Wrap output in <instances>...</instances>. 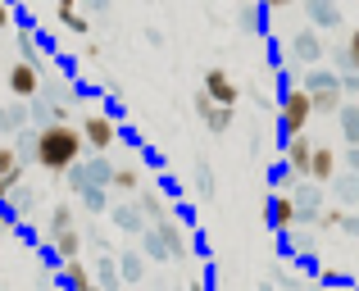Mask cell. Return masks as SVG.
I'll use <instances>...</instances> for the list:
<instances>
[{"label": "cell", "instance_id": "1", "mask_svg": "<svg viewBox=\"0 0 359 291\" xmlns=\"http://www.w3.org/2000/svg\"><path fill=\"white\" fill-rule=\"evenodd\" d=\"M82 155H87V142H82L78 123H46L41 133L32 137V159L46 173H64V168H73Z\"/></svg>", "mask_w": 359, "mask_h": 291}, {"label": "cell", "instance_id": "2", "mask_svg": "<svg viewBox=\"0 0 359 291\" xmlns=\"http://www.w3.org/2000/svg\"><path fill=\"white\" fill-rule=\"evenodd\" d=\"M309 123H314V105H309L305 87H287V91H282V109H278L282 137H305Z\"/></svg>", "mask_w": 359, "mask_h": 291}, {"label": "cell", "instance_id": "3", "mask_svg": "<svg viewBox=\"0 0 359 291\" xmlns=\"http://www.w3.org/2000/svg\"><path fill=\"white\" fill-rule=\"evenodd\" d=\"M78 128H82V142H87V150H96V155L114 150V146H118V137H123L118 119L109 114V109H87Z\"/></svg>", "mask_w": 359, "mask_h": 291}, {"label": "cell", "instance_id": "4", "mask_svg": "<svg viewBox=\"0 0 359 291\" xmlns=\"http://www.w3.org/2000/svg\"><path fill=\"white\" fill-rule=\"evenodd\" d=\"M36 91H41V69H36L32 60H14L9 64V96H18V100H32Z\"/></svg>", "mask_w": 359, "mask_h": 291}, {"label": "cell", "instance_id": "5", "mask_svg": "<svg viewBox=\"0 0 359 291\" xmlns=\"http://www.w3.org/2000/svg\"><path fill=\"white\" fill-rule=\"evenodd\" d=\"M205 96H210L219 109H232L241 91H237V82H232L228 69H210V73H205Z\"/></svg>", "mask_w": 359, "mask_h": 291}, {"label": "cell", "instance_id": "6", "mask_svg": "<svg viewBox=\"0 0 359 291\" xmlns=\"http://www.w3.org/2000/svg\"><path fill=\"white\" fill-rule=\"evenodd\" d=\"M196 109H201V119H205V123L214 128V133H223V128L232 123V109H219V105H214L210 96H205V91H201V96H196Z\"/></svg>", "mask_w": 359, "mask_h": 291}, {"label": "cell", "instance_id": "7", "mask_svg": "<svg viewBox=\"0 0 359 291\" xmlns=\"http://www.w3.org/2000/svg\"><path fill=\"white\" fill-rule=\"evenodd\" d=\"M55 18H60L64 27H73V32H78V36H87V32H91L87 14H82V9L73 5V0H64V5H55Z\"/></svg>", "mask_w": 359, "mask_h": 291}, {"label": "cell", "instance_id": "8", "mask_svg": "<svg viewBox=\"0 0 359 291\" xmlns=\"http://www.w3.org/2000/svg\"><path fill=\"white\" fill-rule=\"evenodd\" d=\"M346 64H351V69L359 73V27H355L351 36H346Z\"/></svg>", "mask_w": 359, "mask_h": 291}, {"label": "cell", "instance_id": "9", "mask_svg": "<svg viewBox=\"0 0 359 291\" xmlns=\"http://www.w3.org/2000/svg\"><path fill=\"white\" fill-rule=\"evenodd\" d=\"M9 23H14V14H9V9H5V5H0V32H5V27H9Z\"/></svg>", "mask_w": 359, "mask_h": 291}, {"label": "cell", "instance_id": "10", "mask_svg": "<svg viewBox=\"0 0 359 291\" xmlns=\"http://www.w3.org/2000/svg\"><path fill=\"white\" fill-rule=\"evenodd\" d=\"M355 27H359V14H355Z\"/></svg>", "mask_w": 359, "mask_h": 291}]
</instances>
